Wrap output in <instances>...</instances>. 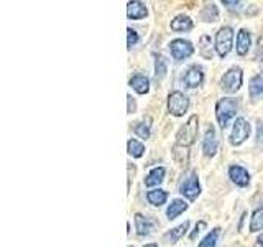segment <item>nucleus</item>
<instances>
[{
    "label": "nucleus",
    "mask_w": 263,
    "mask_h": 247,
    "mask_svg": "<svg viewBox=\"0 0 263 247\" xmlns=\"http://www.w3.org/2000/svg\"><path fill=\"white\" fill-rule=\"evenodd\" d=\"M189 107V99L183 94L179 93V91H175V93H171L170 97H168V109L173 115H183Z\"/></svg>",
    "instance_id": "5"
},
{
    "label": "nucleus",
    "mask_w": 263,
    "mask_h": 247,
    "mask_svg": "<svg viewBox=\"0 0 263 247\" xmlns=\"http://www.w3.org/2000/svg\"><path fill=\"white\" fill-rule=\"evenodd\" d=\"M219 233H220V229H214V231H211V233L202 239V242L199 244V247H216Z\"/></svg>",
    "instance_id": "25"
},
{
    "label": "nucleus",
    "mask_w": 263,
    "mask_h": 247,
    "mask_svg": "<svg viewBox=\"0 0 263 247\" xmlns=\"http://www.w3.org/2000/svg\"><path fill=\"white\" fill-rule=\"evenodd\" d=\"M263 229V208L255 209L250 219V233H257Z\"/></svg>",
    "instance_id": "21"
},
{
    "label": "nucleus",
    "mask_w": 263,
    "mask_h": 247,
    "mask_svg": "<svg viewBox=\"0 0 263 247\" xmlns=\"http://www.w3.org/2000/svg\"><path fill=\"white\" fill-rule=\"evenodd\" d=\"M127 15L130 19H143L146 16V7L142 2H130L127 7Z\"/></svg>",
    "instance_id": "15"
},
{
    "label": "nucleus",
    "mask_w": 263,
    "mask_h": 247,
    "mask_svg": "<svg viewBox=\"0 0 263 247\" xmlns=\"http://www.w3.org/2000/svg\"><path fill=\"white\" fill-rule=\"evenodd\" d=\"M250 43H252V37L250 33L247 30H240L237 35V53L238 55H247V51H249L250 48Z\"/></svg>",
    "instance_id": "12"
},
{
    "label": "nucleus",
    "mask_w": 263,
    "mask_h": 247,
    "mask_svg": "<svg viewBox=\"0 0 263 247\" xmlns=\"http://www.w3.org/2000/svg\"><path fill=\"white\" fill-rule=\"evenodd\" d=\"M146 198L153 206H160L166 201L168 195H166V191H163V189H153V191H148Z\"/></svg>",
    "instance_id": "22"
},
{
    "label": "nucleus",
    "mask_w": 263,
    "mask_h": 247,
    "mask_svg": "<svg viewBox=\"0 0 263 247\" xmlns=\"http://www.w3.org/2000/svg\"><path fill=\"white\" fill-rule=\"evenodd\" d=\"M204 79V74H202V69L197 68V66H193V68H189V71L186 73L184 76V82L187 87H196L199 86Z\"/></svg>",
    "instance_id": "11"
},
{
    "label": "nucleus",
    "mask_w": 263,
    "mask_h": 247,
    "mask_svg": "<svg viewBox=\"0 0 263 247\" xmlns=\"http://www.w3.org/2000/svg\"><path fill=\"white\" fill-rule=\"evenodd\" d=\"M201 16H202L204 22H216L217 20V8H216V5L211 4V5L205 7L204 10H202V13H201Z\"/></svg>",
    "instance_id": "27"
},
{
    "label": "nucleus",
    "mask_w": 263,
    "mask_h": 247,
    "mask_svg": "<svg viewBox=\"0 0 263 247\" xmlns=\"http://www.w3.org/2000/svg\"><path fill=\"white\" fill-rule=\"evenodd\" d=\"M202 150H204V153L208 155V156L216 155V152H217V138H216V132H214V127H209L208 132H205Z\"/></svg>",
    "instance_id": "9"
},
{
    "label": "nucleus",
    "mask_w": 263,
    "mask_h": 247,
    "mask_svg": "<svg viewBox=\"0 0 263 247\" xmlns=\"http://www.w3.org/2000/svg\"><path fill=\"white\" fill-rule=\"evenodd\" d=\"M173 155H175V158L179 165H186L187 163V156H189V152H187V147H181V145H176L173 148Z\"/></svg>",
    "instance_id": "24"
},
{
    "label": "nucleus",
    "mask_w": 263,
    "mask_h": 247,
    "mask_svg": "<svg viewBox=\"0 0 263 247\" xmlns=\"http://www.w3.org/2000/svg\"><path fill=\"white\" fill-rule=\"evenodd\" d=\"M130 86L134 87L138 94H145L148 93V89H150V81L145 76H142V74H135V76L130 79Z\"/></svg>",
    "instance_id": "13"
},
{
    "label": "nucleus",
    "mask_w": 263,
    "mask_h": 247,
    "mask_svg": "<svg viewBox=\"0 0 263 247\" xmlns=\"http://www.w3.org/2000/svg\"><path fill=\"white\" fill-rule=\"evenodd\" d=\"M258 140L263 144V123H260V126H258Z\"/></svg>",
    "instance_id": "35"
},
{
    "label": "nucleus",
    "mask_w": 263,
    "mask_h": 247,
    "mask_svg": "<svg viewBox=\"0 0 263 247\" xmlns=\"http://www.w3.org/2000/svg\"><path fill=\"white\" fill-rule=\"evenodd\" d=\"M250 135V126L247 123L245 119H237L234 123V130H232V135H230V144L232 145H240L243 144L247 138Z\"/></svg>",
    "instance_id": "6"
},
{
    "label": "nucleus",
    "mask_w": 263,
    "mask_h": 247,
    "mask_svg": "<svg viewBox=\"0 0 263 247\" xmlns=\"http://www.w3.org/2000/svg\"><path fill=\"white\" fill-rule=\"evenodd\" d=\"M187 227H189V222L187 221H184V224H181V226H178V227H175L173 231H170L168 234H164V242L166 244H175L178 239L183 236L186 231H187Z\"/></svg>",
    "instance_id": "16"
},
{
    "label": "nucleus",
    "mask_w": 263,
    "mask_h": 247,
    "mask_svg": "<svg viewBox=\"0 0 263 247\" xmlns=\"http://www.w3.org/2000/svg\"><path fill=\"white\" fill-rule=\"evenodd\" d=\"M135 224H137V233L140 236H148L152 231V221L142 216V214H135Z\"/></svg>",
    "instance_id": "17"
},
{
    "label": "nucleus",
    "mask_w": 263,
    "mask_h": 247,
    "mask_svg": "<svg viewBox=\"0 0 263 247\" xmlns=\"http://www.w3.org/2000/svg\"><path fill=\"white\" fill-rule=\"evenodd\" d=\"M186 209H187V204L183 200H175L168 206L166 214H168L170 219H175L176 216H179V214L183 213V211H186Z\"/></svg>",
    "instance_id": "20"
},
{
    "label": "nucleus",
    "mask_w": 263,
    "mask_h": 247,
    "mask_svg": "<svg viewBox=\"0 0 263 247\" xmlns=\"http://www.w3.org/2000/svg\"><path fill=\"white\" fill-rule=\"evenodd\" d=\"M145 247H158V245H156V244H146Z\"/></svg>",
    "instance_id": "37"
},
{
    "label": "nucleus",
    "mask_w": 263,
    "mask_h": 247,
    "mask_svg": "<svg viewBox=\"0 0 263 247\" xmlns=\"http://www.w3.org/2000/svg\"><path fill=\"white\" fill-rule=\"evenodd\" d=\"M127 33H128V37H127V45H128V48H132V46H134V45L137 43V41H138V35H137V31H135V30H132V28H128Z\"/></svg>",
    "instance_id": "30"
},
{
    "label": "nucleus",
    "mask_w": 263,
    "mask_h": 247,
    "mask_svg": "<svg viewBox=\"0 0 263 247\" xmlns=\"http://www.w3.org/2000/svg\"><path fill=\"white\" fill-rule=\"evenodd\" d=\"M249 93L253 99H260L263 97V74H257L252 81H250V87Z\"/></svg>",
    "instance_id": "14"
},
{
    "label": "nucleus",
    "mask_w": 263,
    "mask_h": 247,
    "mask_svg": "<svg viewBox=\"0 0 263 247\" xmlns=\"http://www.w3.org/2000/svg\"><path fill=\"white\" fill-rule=\"evenodd\" d=\"M163 177H164V168H153L150 173H148V177L145 178V185L146 186H158L161 181H163Z\"/></svg>",
    "instance_id": "19"
},
{
    "label": "nucleus",
    "mask_w": 263,
    "mask_h": 247,
    "mask_svg": "<svg viewBox=\"0 0 263 247\" xmlns=\"http://www.w3.org/2000/svg\"><path fill=\"white\" fill-rule=\"evenodd\" d=\"M134 130H135V134L138 137H142V138H148V137H150V127L145 126V123H135Z\"/></svg>",
    "instance_id": "29"
},
{
    "label": "nucleus",
    "mask_w": 263,
    "mask_h": 247,
    "mask_svg": "<svg viewBox=\"0 0 263 247\" xmlns=\"http://www.w3.org/2000/svg\"><path fill=\"white\" fill-rule=\"evenodd\" d=\"M197 130H199V119H197V115H191L189 120L178 132V135H176L178 145L189 147L191 144H194V140L197 137Z\"/></svg>",
    "instance_id": "1"
},
{
    "label": "nucleus",
    "mask_w": 263,
    "mask_h": 247,
    "mask_svg": "<svg viewBox=\"0 0 263 247\" xmlns=\"http://www.w3.org/2000/svg\"><path fill=\"white\" fill-rule=\"evenodd\" d=\"M212 45H211V38L209 37H202L201 38V55L205 58V60H211V58H212V51H209V49L208 48H211ZM212 49V48H211Z\"/></svg>",
    "instance_id": "28"
},
{
    "label": "nucleus",
    "mask_w": 263,
    "mask_h": 247,
    "mask_svg": "<svg viewBox=\"0 0 263 247\" xmlns=\"http://www.w3.org/2000/svg\"><path fill=\"white\" fill-rule=\"evenodd\" d=\"M127 99H128V112H135V101H134V97L127 96Z\"/></svg>",
    "instance_id": "33"
},
{
    "label": "nucleus",
    "mask_w": 263,
    "mask_h": 247,
    "mask_svg": "<svg viewBox=\"0 0 263 247\" xmlns=\"http://www.w3.org/2000/svg\"><path fill=\"white\" fill-rule=\"evenodd\" d=\"M224 5H227L230 10H238V8H240V5H242V2H230V0H226Z\"/></svg>",
    "instance_id": "32"
},
{
    "label": "nucleus",
    "mask_w": 263,
    "mask_h": 247,
    "mask_svg": "<svg viewBox=\"0 0 263 247\" xmlns=\"http://www.w3.org/2000/svg\"><path fill=\"white\" fill-rule=\"evenodd\" d=\"M257 60L263 61V37H260L258 45H257Z\"/></svg>",
    "instance_id": "31"
},
{
    "label": "nucleus",
    "mask_w": 263,
    "mask_h": 247,
    "mask_svg": "<svg viewBox=\"0 0 263 247\" xmlns=\"http://www.w3.org/2000/svg\"><path fill=\"white\" fill-rule=\"evenodd\" d=\"M229 175H230V178H232L234 183H237L238 186H247L250 183L249 173H247V170L242 167H230Z\"/></svg>",
    "instance_id": "10"
},
{
    "label": "nucleus",
    "mask_w": 263,
    "mask_h": 247,
    "mask_svg": "<svg viewBox=\"0 0 263 247\" xmlns=\"http://www.w3.org/2000/svg\"><path fill=\"white\" fill-rule=\"evenodd\" d=\"M237 101L235 99H220V101L217 102L216 105V115H217V120L220 123V127L222 129H226L229 126V122L230 119L234 117L235 112H237Z\"/></svg>",
    "instance_id": "2"
},
{
    "label": "nucleus",
    "mask_w": 263,
    "mask_h": 247,
    "mask_svg": "<svg viewBox=\"0 0 263 247\" xmlns=\"http://www.w3.org/2000/svg\"><path fill=\"white\" fill-rule=\"evenodd\" d=\"M220 86L226 93H235L242 86V69L240 68H232L229 69L224 78L220 81Z\"/></svg>",
    "instance_id": "4"
},
{
    "label": "nucleus",
    "mask_w": 263,
    "mask_h": 247,
    "mask_svg": "<svg viewBox=\"0 0 263 247\" xmlns=\"http://www.w3.org/2000/svg\"><path fill=\"white\" fill-rule=\"evenodd\" d=\"M143 152H145V147L140 144V142H137V140H128V153L132 155V156H135V158H138V156H142L143 155Z\"/></svg>",
    "instance_id": "26"
},
{
    "label": "nucleus",
    "mask_w": 263,
    "mask_h": 247,
    "mask_svg": "<svg viewBox=\"0 0 263 247\" xmlns=\"http://www.w3.org/2000/svg\"><path fill=\"white\" fill-rule=\"evenodd\" d=\"M171 28L176 31H184V30H191L193 28V22L189 16L186 15H178L175 20H171Z\"/></svg>",
    "instance_id": "18"
},
{
    "label": "nucleus",
    "mask_w": 263,
    "mask_h": 247,
    "mask_svg": "<svg viewBox=\"0 0 263 247\" xmlns=\"http://www.w3.org/2000/svg\"><path fill=\"white\" fill-rule=\"evenodd\" d=\"M170 49H171V55L175 60H184V58L191 56L194 51L193 45L186 40H173L170 45Z\"/></svg>",
    "instance_id": "7"
},
{
    "label": "nucleus",
    "mask_w": 263,
    "mask_h": 247,
    "mask_svg": "<svg viewBox=\"0 0 263 247\" xmlns=\"http://www.w3.org/2000/svg\"><path fill=\"white\" fill-rule=\"evenodd\" d=\"M255 247H263V234H261V236H258L257 242H255Z\"/></svg>",
    "instance_id": "36"
},
{
    "label": "nucleus",
    "mask_w": 263,
    "mask_h": 247,
    "mask_svg": "<svg viewBox=\"0 0 263 247\" xmlns=\"http://www.w3.org/2000/svg\"><path fill=\"white\" fill-rule=\"evenodd\" d=\"M155 74H156V78L158 79H163L164 76H166V71H168V64H166V60L160 55V56H156V63H155Z\"/></svg>",
    "instance_id": "23"
},
{
    "label": "nucleus",
    "mask_w": 263,
    "mask_h": 247,
    "mask_svg": "<svg viewBox=\"0 0 263 247\" xmlns=\"http://www.w3.org/2000/svg\"><path fill=\"white\" fill-rule=\"evenodd\" d=\"M199 191H201V188H199V181H197L196 173H191L179 186V193L189 198V200H194V198L199 195Z\"/></svg>",
    "instance_id": "8"
},
{
    "label": "nucleus",
    "mask_w": 263,
    "mask_h": 247,
    "mask_svg": "<svg viewBox=\"0 0 263 247\" xmlns=\"http://www.w3.org/2000/svg\"><path fill=\"white\" fill-rule=\"evenodd\" d=\"M232 40H234V31L230 27H224L219 30L216 37V49L219 56L224 58L226 55H229V51L232 49Z\"/></svg>",
    "instance_id": "3"
},
{
    "label": "nucleus",
    "mask_w": 263,
    "mask_h": 247,
    "mask_svg": "<svg viewBox=\"0 0 263 247\" xmlns=\"http://www.w3.org/2000/svg\"><path fill=\"white\" fill-rule=\"evenodd\" d=\"M204 226H205V224H204V222L201 221V222H199V224H197V226H196V231H194V233L191 234V239H194V237H196L197 234H199V233H201V229H202Z\"/></svg>",
    "instance_id": "34"
}]
</instances>
